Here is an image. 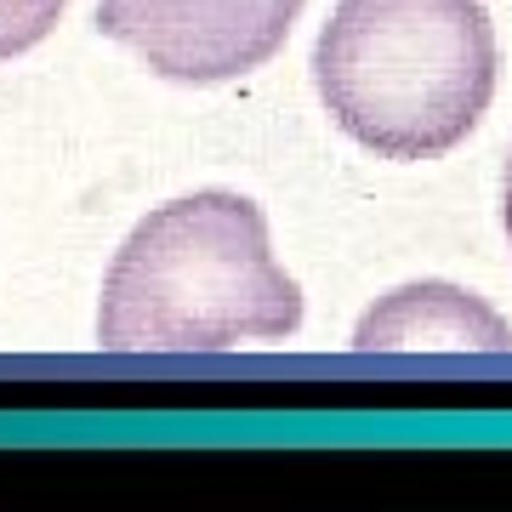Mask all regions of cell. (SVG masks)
I'll return each instance as SVG.
<instances>
[{"mask_svg": "<svg viewBox=\"0 0 512 512\" xmlns=\"http://www.w3.org/2000/svg\"><path fill=\"white\" fill-rule=\"evenodd\" d=\"M302 330V285L274 256L262 205L228 188L154 205L114 251L97 302L109 353H228Z\"/></svg>", "mask_w": 512, "mask_h": 512, "instance_id": "obj_1", "label": "cell"}, {"mask_svg": "<svg viewBox=\"0 0 512 512\" xmlns=\"http://www.w3.org/2000/svg\"><path fill=\"white\" fill-rule=\"evenodd\" d=\"M495 23L478 0H336L313 46L330 120L376 160H439L495 97Z\"/></svg>", "mask_w": 512, "mask_h": 512, "instance_id": "obj_2", "label": "cell"}, {"mask_svg": "<svg viewBox=\"0 0 512 512\" xmlns=\"http://www.w3.org/2000/svg\"><path fill=\"white\" fill-rule=\"evenodd\" d=\"M308 0H97V29L177 86H222L291 40Z\"/></svg>", "mask_w": 512, "mask_h": 512, "instance_id": "obj_3", "label": "cell"}, {"mask_svg": "<svg viewBox=\"0 0 512 512\" xmlns=\"http://www.w3.org/2000/svg\"><path fill=\"white\" fill-rule=\"evenodd\" d=\"M353 348L393 353V348H512V330L501 313H490L473 291L456 285H404L387 302L359 319Z\"/></svg>", "mask_w": 512, "mask_h": 512, "instance_id": "obj_4", "label": "cell"}, {"mask_svg": "<svg viewBox=\"0 0 512 512\" xmlns=\"http://www.w3.org/2000/svg\"><path fill=\"white\" fill-rule=\"evenodd\" d=\"M69 0H0V63L35 52L40 40L57 29Z\"/></svg>", "mask_w": 512, "mask_h": 512, "instance_id": "obj_5", "label": "cell"}, {"mask_svg": "<svg viewBox=\"0 0 512 512\" xmlns=\"http://www.w3.org/2000/svg\"><path fill=\"white\" fill-rule=\"evenodd\" d=\"M501 222H507V245H512V148H507V183H501Z\"/></svg>", "mask_w": 512, "mask_h": 512, "instance_id": "obj_6", "label": "cell"}]
</instances>
